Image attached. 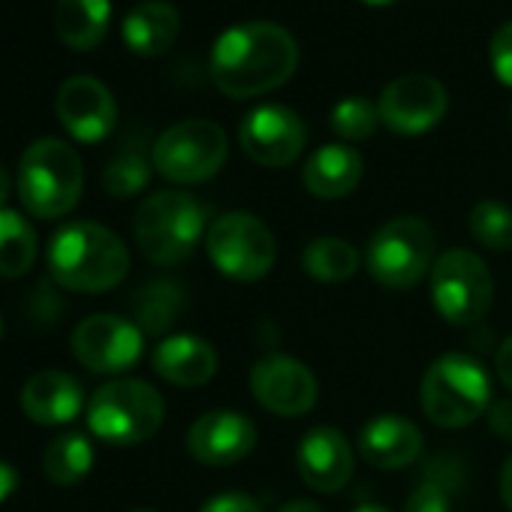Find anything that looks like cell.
<instances>
[{"label":"cell","instance_id":"obj_22","mask_svg":"<svg viewBox=\"0 0 512 512\" xmlns=\"http://www.w3.org/2000/svg\"><path fill=\"white\" fill-rule=\"evenodd\" d=\"M365 163L350 145H323L305 163V187L317 199H341L362 181Z\"/></svg>","mask_w":512,"mask_h":512},{"label":"cell","instance_id":"obj_32","mask_svg":"<svg viewBox=\"0 0 512 512\" xmlns=\"http://www.w3.org/2000/svg\"><path fill=\"white\" fill-rule=\"evenodd\" d=\"M67 311V305L58 296V284L55 281H40L31 296H28V317L40 326H52L58 323V317Z\"/></svg>","mask_w":512,"mask_h":512},{"label":"cell","instance_id":"obj_14","mask_svg":"<svg viewBox=\"0 0 512 512\" xmlns=\"http://www.w3.org/2000/svg\"><path fill=\"white\" fill-rule=\"evenodd\" d=\"M250 392L269 413L293 419L314 410L320 386L305 362L284 353H272L253 365Z\"/></svg>","mask_w":512,"mask_h":512},{"label":"cell","instance_id":"obj_11","mask_svg":"<svg viewBox=\"0 0 512 512\" xmlns=\"http://www.w3.org/2000/svg\"><path fill=\"white\" fill-rule=\"evenodd\" d=\"M73 353L94 374H124L145 350L142 329L115 314H94L73 329Z\"/></svg>","mask_w":512,"mask_h":512},{"label":"cell","instance_id":"obj_35","mask_svg":"<svg viewBox=\"0 0 512 512\" xmlns=\"http://www.w3.org/2000/svg\"><path fill=\"white\" fill-rule=\"evenodd\" d=\"M488 428H491L500 440L512 443V401H509V398H506V401H494V404L488 407Z\"/></svg>","mask_w":512,"mask_h":512},{"label":"cell","instance_id":"obj_33","mask_svg":"<svg viewBox=\"0 0 512 512\" xmlns=\"http://www.w3.org/2000/svg\"><path fill=\"white\" fill-rule=\"evenodd\" d=\"M488 58H491L494 76H497L506 88H512V19H509L506 25H500L497 34L491 37Z\"/></svg>","mask_w":512,"mask_h":512},{"label":"cell","instance_id":"obj_7","mask_svg":"<svg viewBox=\"0 0 512 512\" xmlns=\"http://www.w3.org/2000/svg\"><path fill=\"white\" fill-rule=\"evenodd\" d=\"M434 229L425 217L401 214L386 220L368 241L365 266L386 290H407L434 269Z\"/></svg>","mask_w":512,"mask_h":512},{"label":"cell","instance_id":"obj_38","mask_svg":"<svg viewBox=\"0 0 512 512\" xmlns=\"http://www.w3.org/2000/svg\"><path fill=\"white\" fill-rule=\"evenodd\" d=\"M500 500H503V506L512 512V455L506 458V464H503V470H500Z\"/></svg>","mask_w":512,"mask_h":512},{"label":"cell","instance_id":"obj_39","mask_svg":"<svg viewBox=\"0 0 512 512\" xmlns=\"http://www.w3.org/2000/svg\"><path fill=\"white\" fill-rule=\"evenodd\" d=\"M278 512H326V509L320 503H314V500H290Z\"/></svg>","mask_w":512,"mask_h":512},{"label":"cell","instance_id":"obj_42","mask_svg":"<svg viewBox=\"0 0 512 512\" xmlns=\"http://www.w3.org/2000/svg\"><path fill=\"white\" fill-rule=\"evenodd\" d=\"M362 4H371V7H383V4H392V0H362Z\"/></svg>","mask_w":512,"mask_h":512},{"label":"cell","instance_id":"obj_9","mask_svg":"<svg viewBox=\"0 0 512 512\" xmlns=\"http://www.w3.org/2000/svg\"><path fill=\"white\" fill-rule=\"evenodd\" d=\"M226 133L208 118H187L163 130L151 148L154 169L175 184H199L220 172L226 163Z\"/></svg>","mask_w":512,"mask_h":512},{"label":"cell","instance_id":"obj_4","mask_svg":"<svg viewBox=\"0 0 512 512\" xmlns=\"http://www.w3.org/2000/svg\"><path fill=\"white\" fill-rule=\"evenodd\" d=\"M208 208L184 190H160L142 199L133 217V235L142 256L154 266L184 263L205 232Z\"/></svg>","mask_w":512,"mask_h":512},{"label":"cell","instance_id":"obj_10","mask_svg":"<svg viewBox=\"0 0 512 512\" xmlns=\"http://www.w3.org/2000/svg\"><path fill=\"white\" fill-rule=\"evenodd\" d=\"M494 299L488 266L473 250H446L431 269V302L449 326L479 323Z\"/></svg>","mask_w":512,"mask_h":512},{"label":"cell","instance_id":"obj_5","mask_svg":"<svg viewBox=\"0 0 512 512\" xmlns=\"http://www.w3.org/2000/svg\"><path fill=\"white\" fill-rule=\"evenodd\" d=\"M166 416L160 392L133 377L100 386L88 401V428L94 437L112 446H136L151 440Z\"/></svg>","mask_w":512,"mask_h":512},{"label":"cell","instance_id":"obj_23","mask_svg":"<svg viewBox=\"0 0 512 512\" xmlns=\"http://www.w3.org/2000/svg\"><path fill=\"white\" fill-rule=\"evenodd\" d=\"M112 22V0H58L55 31L73 52H91L106 40Z\"/></svg>","mask_w":512,"mask_h":512},{"label":"cell","instance_id":"obj_37","mask_svg":"<svg viewBox=\"0 0 512 512\" xmlns=\"http://www.w3.org/2000/svg\"><path fill=\"white\" fill-rule=\"evenodd\" d=\"M16 488H19V470L10 467L7 461H0V503L10 494H16Z\"/></svg>","mask_w":512,"mask_h":512},{"label":"cell","instance_id":"obj_15","mask_svg":"<svg viewBox=\"0 0 512 512\" xmlns=\"http://www.w3.org/2000/svg\"><path fill=\"white\" fill-rule=\"evenodd\" d=\"M55 112L61 127L76 142H103L118 121V106L112 91L94 76H73L58 88Z\"/></svg>","mask_w":512,"mask_h":512},{"label":"cell","instance_id":"obj_12","mask_svg":"<svg viewBox=\"0 0 512 512\" xmlns=\"http://www.w3.org/2000/svg\"><path fill=\"white\" fill-rule=\"evenodd\" d=\"M238 139L244 154L260 163V166H290L308 145V127L299 118V112L281 106V103H266L256 106L244 115L238 127Z\"/></svg>","mask_w":512,"mask_h":512},{"label":"cell","instance_id":"obj_30","mask_svg":"<svg viewBox=\"0 0 512 512\" xmlns=\"http://www.w3.org/2000/svg\"><path fill=\"white\" fill-rule=\"evenodd\" d=\"M151 166L142 151H121L103 169V190L115 199H130L145 190L151 178Z\"/></svg>","mask_w":512,"mask_h":512},{"label":"cell","instance_id":"obj_36","mask_svg":"<svg viewBox=\"0 0 512 512\" xmlns=\"http://www.w3.org/2000/svg\"><path fill=\"white\" fill-rule=\"evenodd\" d=\"M497 377L506 389H512V335L497 350Z\"/></svg>","mask_w":512,"mask_h":512},{"label":"cell","instance_id":"obj_8","mask_svg":"<svg viewBox=\"0 0 512 512\" xmlns=\"http://www.w3.org/2000/svg\"><path fill=\"white\" fill-rule=\"evenodd\" d=\"M205 247L214 269L241 284L266 278L278 256L272 229L250 211H226L214 217L205 232Z\"/></svg>","mask_w":512,"mask_h":512},{"label":"cell","instance_id":"obj_25","mask_svg":"<svg viewBox=\"0 0 512 512\" xmlns=\"http://www.w3.org/2000/svg\"><path fill=\"white\" fill-rule=\"evenodd\" d=\"M37 229L34 223L13 211L0 208V278H22L37 263Z\"/></svg>","mask_w":512,"mask_h":512},{"label":"cell","instance_id":"obj_31","mask_svg":"<svg viewBox=\"0 0 512 512\" xmlns=\"http://www.w3.org/2000/svg\"><path fill=\"white\" fill-rule=\"evenodd\" d=\"M380 124V109L368 97H347L332 109V130L347 142H362L374 136Z\"/></svg>","mask_w":512,"mask_h":512},{"label":"cell","instance_id":"obj_43","mask_svg":"<svg viewBox=\"0 0 512 512\" xmlns=\"http://www.w3.org/2000/svg\"><path fill=\"white\" fill-rule=\"evenodd\" d=\"M0 338H4V320H0Z\"/></svg>","mask_w":512,"mask_h":512},{"label":"cell","instance_id":"obj_26","mask_svg":"<svg viewBox=\"0 0 512 512\" xmlns=\"http://www.w3.org/2000/svg\"><path fill=\"white\" fill-rule=\"evenodd\" d=\"M359 266H362V253L356 250V244L338 235L314 238L302 253V269L308 272V278L323 284H341L353 278Z\"/></svg>","mask_w":512,"mask_h":512},{"label":"cell","instance_id":"obj_16","mask_svg":"<svg viewBox=\"0 0 512 512\" xmlns=\"http://www.w3.org/2000/svg\"><path fill=\"white\" fill-rule=\"evenodd\" d=\"M256 446V425L238 410H211L199 416L187 431V452L208 464L226 467L238 464Z\"/></svg>","mask_w":512,"mask_h":512},{"label":"cell","instance_id":"obj_18","mask_svg":"<svg viewBox=\"0 0 512 512\" xmlns=\"http://www.w3.org/2000/svg\"><path fill=\"white\" fill-rule=\"evenodd\" d=\"M85 407L82 383L67 371H40L22 389V410L37 425H64L73 422Z\"/></svg>","mask_w":512,"mask_h":512},{"label":"cell","instance_id":"obj_44","mask_svg":"<svg viewBox=\"0 0 512 512\" xmlns=\"http://www.w3.org/2000/svg\"><path fill=\"white\" fill-rule=\"evenodd\" d=\"M133 512H154V509H133Z\"/></svg>","mask_w":512,"mask_h":512},{"label":"cell","instance_id":"obj_6","mask_svg":"<svg viewBox=\"0 0 512 512\" xmlns=\"http://www.w3.org/2000/svg\"><path fill=\"white\" fill-rule=\"evenodd\" d=\"M422 410L440 428H464L491 407L485 368L464 353H446L422 377Z\"/></svg>","mask_w":512,"mask_h":512},{"label":"cell","instance_id":"obj_24","mask_svg":"<svg viewBox=\"0 0 512 512\" xmlns=\"http://www.w3.org/2000/svg\"><path fill=\"white\" fill-rule=\"evenodd\" d=\"M467 473L461 458L455 455H437L422 470L416 488L407 494L404 512H452L455 494L464 488Z\"/></svg>","mask_w":512,"mask_h":512},{"label":"cell","instance_id":"obj_29","mask_svg":"<svg viewBox=\"0 0 512 512\" xmlns=\"http://www.w3.org/2000/svg\"><path fill=\"white\" fill-rule=\"evenodd\" d=\"M470 235L488 250H512V208L494 199H482L467 217Z\"/></svg>","mask_w":512,"mask_h":512},{"label":"cell","instance_id":"obj_28","mask_svg":"<svg viewBox=\"0 0 512 512\" xmlns=\"http://www.w3.org/2000/svg\"><path fill=\"white\" fill-rule=\"evenodd\" d=\"M94 467V446L85 434L70 431L55 437L43 452V473L55 485H76Z\"/></svg>","mask_w":512,"mask_h":512},{"label":"cell","instance_id":"obj_2","mask_svg":"<svg viewBox=\"0 0 512 512\" xmlns=\"http://www.w3.org/2000/svg\"><path fill=\"white\" fill-rule=\"evenodd\" d=\"M46 263L61 290L106 293L127 278L130 250L112 229L91 220H73L52 235Z\"/></svg>","mask_w":512,"mask_h":512},{"label":"cell","instance_id":"obj_19","mask_svg":"<svg viewBox=\"0 0 512 512\" xmlns=\"http://www.w3.org/2000/svg\"><path fill=\"white\" fill-rule=\"evenodd\" d=\"M422 446H425V437H422L419 425H413L410 419L395 416V413L371 419L359 434V449H362L365 461L380 470H401V467L419 461Z\"/></svg>","mask_w":512,"mask_h":512},{"label":"cell","instance_id":"obj_41","mask_svg":"<svg viewBox=\"0 0 512 512\" xmlns=\"http://www.w3.org/2000/svg\"><path fill=\"white\" fill-rule=\"evenodd\" d=\"M356 512H389V509H383V506H377V503H365V506H359Z\"/></svg>","mask_w":512,"mask_h":512},{"label":"cell","instance_id":"obj_34","mask_svg":"<svg viewBox=\"0 0 512 512\" xmlns=\"http://www.w3.org/2000/svg\"><path fill=\"white\" fill-rule=\"evenodd\" d=\"M199 512H263V506L256 503L250 494L241 491H229V494H217L208 503H202Z\"/></svg>","mask_w":512,"mask_h":512},{"label":"cell","instance_id":"obj_40","mask_svg":"<svg viewBox=\"0 0 512 512\" xmlns=\"http://www.w3.org/2000/svg\"><path fill=\"white\" fill-rule=\"evenodd\" d=\"M10 193H13V178H10L7 166L0 163V208H7V199H10Z\"/></svg>","mask_w":512,"mask_h":512},{"label":"cell","instance_id":"obj_17","mask_svg":"<svg viewBox=\"0 0 512 512\" xmlns=\"http://www.w3.org/2000/svg\"><path fill=\"white\" fill-rule=\"evenodd\" d=\"M353 464L356 458L347 437L329 425L311 428L296 449V467L302 482L320 494L341 491L353 476Z\"/></svg>","mask_w":512,"mask_h":512},{"label":"cell","instance_id":"obj_1","mask_svg":"<svg viewBox=\"0 0 512 512\" xmlns=\"http://www.w3.org/2000/svg\"><path fill=\"white\" fill-rule=\"evenodd\" d=\"M296 67L299 43L275 22H244L223 31L208 61L214 88L232 100H250L287 85Z\"/></svg>","mask_w":512,"mask_h":512},{"label":"cell","instance_id":"obj_21","mask_svg":"<svg viewBox=\"0 0 512 512\" xmlns=\"http://www.w3.org/2000/svg\"><path fill=\"white\" fill-rule=\"evenodd\" d=\"M121 34L130 52L142 58H157L175 46L181 34V16L166 0H142L139 7L127 13Z\"/></svg>","mask_w":512,"mask_h":512},{"label":"cell","instance_id":"obj_3","mask_svg":"<svg viewBox=\"0 0 512 512\" xmlns=\"http://www.w3.org/2000/svg\"><path fill=\"white\" fill-rule=\"evenodd\" d=\"M85 187V166L64 139H37L19 160L16 190L28 214L40 220L64 217Z\"/></svg>","mask_w":512,"mask_h":512},{"label":"cell","instance_id":"obj_13","mask_svg":"<svg viewBox=\"0 0 512 512\" xmlns=\"http://www.w3.org/2000/svg\"><path fill=\"white\" fill-rule=\"evenodd\" d=\"M380 124L401 136H419L437 127L449 109V94L443 82L425 73H410L389 82L377 100Z\"/></svg>","mask_w":512,"mask_h":512},{"label":"cell","instance_id":"obj_20","mask_svg":"<svg viewBox=\"0 0 512 512\" xmlns=\"http://www.w3.org/2000/svg\"><path fill=\"white\" fill-rule=\"evenodd\" d=\"M154 371L181 389H193L208 383L217 374V353L205 338L196 335H172L163 338L151 356Z\"/></svg>","mask_w":512,"mask_h":512},{"label":"cell","instance_id":"obj_27","mask_svg":"<svg viewBox=\"0 0 512 512\" xmlns=\"http://www.w3.org/2000/svg\"><path fill=\"white\" fill-rule=\"evenodd\" d=\"M130 308L133 323L142 329V335H163L172 329L184 308V290L175 281H151L133 296Z\"/></svg>","mask_w":512,"mask_h":512}]
</instances>
